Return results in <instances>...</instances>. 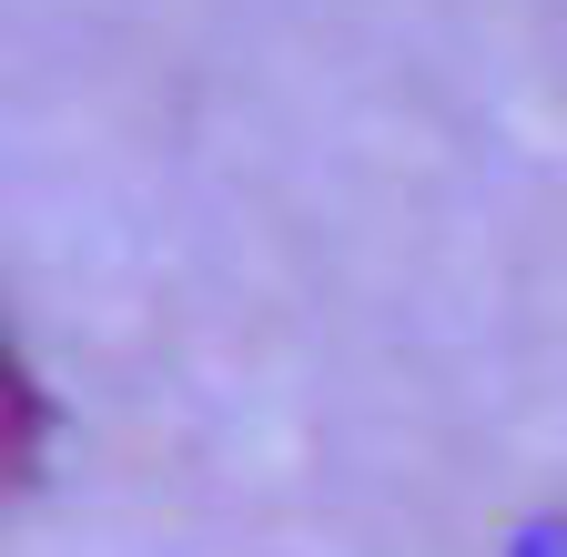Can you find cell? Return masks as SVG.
I'll return each instance as SVG.
<instances>
[{"label": "cell", "instance_id": "1", "mask_svg": "<svg viewBox=\"0 0 567 557\" xmlns=\"http://www.w3.org/2000/svg\"><path fill=\"white\" fill-rule=\"evenodd\" d=\"M41 466V395H31V375H21V355L0 344V497Z\"/></svg>", "mask_w": 567, "mask_h": 557}]
</instances>
